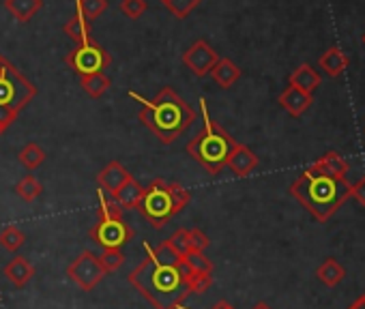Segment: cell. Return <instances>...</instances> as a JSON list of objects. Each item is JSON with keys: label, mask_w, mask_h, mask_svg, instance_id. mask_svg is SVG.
<instances>
[{"label": "cell", "mask_w": 365, "mask_h": 309, "mask_svg": "<svg viewBox=\"0 0 365 309\" xmlns=\"http://www.w3.org/2000/svg\"><path fill=\"white\" fill-rule=\"evenodd\" d=\"M144 260L127 275L129 283L155 307V309H178L190 294L192 288L187 283L185 266L168 264L157 260L148 245L144 247Z\"/></svg>", "instance_id": "cell-1"}, {"label": "cell", "mask_w": 365, "mask_h": 309, "mask_svg": "<svg viewBox=\"0 0 365 309\" xmlns=\"http://www.w3.org/2000/svg\"><path fill=\"white\" fill-rule=\"evenodd\" d=\"M129 97L142 103L138 118L161 144H172L196 120V110L170 86L161 88L155 99H144L135 93H129Z\"/></svg>", "instance_id": "cell-2"}, {"label": "cell", "mask_w": 365, "mask_h": 309, "mask_svg": "<svg viewBox=\"0 0 365 309\" xmlns=\"http://www.w3.org/2000/svg\"><path fill=\"white\" fill-rule=\"evenodd\" d=\"M352 185L346 179H333L312 172L309 168L290 185V194L318 219L329 221L350 198Z\"/></svg>", "instance_id": "cell-3"}, {"label": "cell", "mask_w": 365, "mask_h": 309, "mask_svg": "<svg viewBox=\"0 0 365 309\" xmlns=\"http://www.w3.org/2000/svg\"><path fill=\"white\" fill-rule=\"evenodd\" d=\"M202 105V116H205V127L202 131H198L185 146V150L192 154V157L209 172V174H220L222 168L228 164V157L235 148V140L230 137L228 131H224L215 120H211L209 112H207V101L200 99Z\"/></svg>", "instance_id": "cell-4"}, {"label": "cell", "mask_w": 365, "mask_h": 309, "mask_svg": "<svg viewBox=\"0 0 365 309\" xmlns=\"http://www.w3.org/2000/svg\"><path fill=\"white\" fill-rule=\"evenodd\" d=\"M192 200V194L180 183H168L163 179H155L148 187H144V196L135 206L144 219L153 228H163L174 215H178Z\"/></svg>", "instance_id": "cell-5"}, {"label": "cell", "mask_w": 365, "mask_h": 309, "mask_svg": "<svg viewBox=\"0 0 365 309\" xmlns=\"http://www.w3.org/2000/svg\"><path fill=\"white\" fill-rule=\"evenodd\" d=\"M37 86L7 58L0 56V105H7L18 114L35 99Z\"/></svg>", "instance_id": "cell-6"}, {"label": "cell", "mask_w": 365, "mask_h": 309, "mask_svg": "<svg viewBox=\"0 0 365 309\" xmlns=\"http://www.w3.org/2000/svg\"><path fill=\"white\" fill-rule=\"evenodd\" d=\"M65 63L71 71H76L82 78V75H91V73H103V69L110 67L112 56L99 43L88 41V43L76 46L67 54Z\"/></svg>", "instance_id": "cell-7"}, {"label": "cell", "mask_w": 365, "mask_h": 309, "mask_svg": "<svg viewBox=\"0 0 365 309\" xmlns=\"http://www.w3.org/2000/svg\"><path fill=\"white\" fill-rule=\"evenodd\" d=\"M88 236L101 249H120L125 243L133 239V230L129 224L123 221L120 215H106L88 230Z\"/></svg>", "instance_id": "cell-8"}, {"label": "cell", "mask_w": 365, "mask_h": 309, "mask_svg": "<svg viewBox=\"0 0 365 309\" xmlns=\"http://www.w3.org/2000/svg\"><path fill=\"white\" fill-rule=\"evenodd\" d=\"M67 275L71 281L78 283V288H82L84 292H91L99 286V281L108 275L99 262V258L93 251H82L69 266H67Z\"/></svg>", "instance_id": "cell-9"}, {"label": "cell", "mask_w": 365, "mask_h": 309, "mask_svg": "<svg viewBox=\"0 0 365 309\" xmlns=\"http://www.w3.org/2000/svg\"><path fill=\"white\" fill-rule=\"evenodd\" d=\"M217 61H220V54L202 39L182 52V65L198 78H207L217 65Z\"/></svg>", "instance_id": "cell-10"}, {"label": "cell", "mask_w": 365, "mask_h": 309, "mask_svg": "<svg viewBox=\"0 0 365 309\" xmlns=\"http://www.w3.org/2000/svg\"><path fill=\"white\" fill-rule=\"evenodd\" d=\"M131 177V172L120 164V162H110L99 174H97V185L103 194H110L114 196L125 183L127 179Z\"/></svg>", "instance_id": "cell-11"}, {"label": "cell", "mask_w": 365, "mask_h": 309, "mask_svg": "<svg viewBox=\"0 0 365 309\" xmlns=\"http://www.w3.org/2000/svg\"><path fill=\"white\" fill-rule=\"evenodd\" d=\"M237 177H247L252 174L256 168H258V157L256 154L243 146V144H235L232 152H230V157H228V164H226Z\"/></svg>", "instance_id": "cell-12"}, {"label": "cell", "mask_w": 365, "mask_h": 309, "mask_svg": "<svg viewBox=\"0 0 365 309\" xmlns=\"http://www.w3.org/2000/svg\"><path fill=\"white\" fill-rule=\"evenodd\" d=\"M3 273H5V277H7L16 288H24V286L33 279L35 266L29 262V258L18 256V258H14V260L3 268Z\"/></svg>", "instance_id": "cell-13"}, {"label": "cell", "mask_w": 365, "mask_h": 309, "mask_svg": "<svg viewBox=\"0 0 365 309\" xmlns=\"http://www.w3.org/2000/svg\"><path fill=\"white\" fill-rule=\"evenodd\" d=\"M279 103H282V108H284L288 114L301 116V114L312 105V95H309V93H303L301 88L288 86V88L279 95Z\"/></svg>", "instance_id": "cell-14"}, {"label": "cell", "mask_w": 365, "mask_h": 309, "mask_svg": "<svg viewBox=\"0 0 365 309\" xmlns=\"http://www.w3.org/2000/svg\"><path fill=\"white\" fill-rule=\"evenodd\" d=\"M312 172L322 174V177H333V179H346L348 172V164L335 152H327L322 159H318L314 166H309Z\"/></svg>", "instance_id": "cell-15"}, {"label": "cell", "mask_w": 365, "mask_h": 309, "mask_svg": "<svg viewBox=\"0 0 365 309\" xmlns=\"http://www.w3.org/2000/svg\"><path fill=\"white\" fill-rule=\"evenodd\" d=\"M142 196H144V187L133 177H129L127 183L112 196V200L118 204V209H135L140 204Z\"/></svg>", "instance_id": "cell-16"}, {"label": "cell", "mask_w": 365, "mask_h": 309, "mask_svg": "<svg viewBox=\"0 0 365 309\" xmlns=\"http://www.w3.org/2000/svg\"><path fill=\"white\" fill-rule=\"evenodd\" d=\"M43 0H5V9L22 24L31 22L41 11Z\"/></svg>", "instance_id": "cell-17"}, {"label": "cell", "mask_w": 365, "mask_h": 309, "mask_svg": "<svg viewBox=\"0 0 365 309\" xmlns=\"http://www.w3.org/2000/svg\"><path fill=\"white\" fill-rule=\"evenodd\" d=\"M211 78L222 86V88H230L235 86V82L241 78V69L230 61V58H220L217 65L211 71Z\"/></svg>", "instance_id": "cell-18"}, {"label": "cell", "mask_w": 365, "mask_h": 309, "mask_svg": "<svg viewBox=\"0 0 365 309\" xmlns=\"http://www.w3.org/2000/svg\"><path fill=\"white\" fill-rule=\"evenodd\" d=\"M290 86L301 88L303 93H314L320 86V75L316 69H312L309 65H301L299 69H294V73L290 75Z\"/></svg>", "instance_id": "cell-19"}, {"label": "cell", "mask_w": 365, "mask_h": 309, "mask_svg": "<svg viewBox=\"0 0 365 309\" xmlns=\"http://www.w3.org/2000/svg\"><path fill=\"white\" fill-rule=\"evenodd\" d=\"M316 277L324 283V286H329V288H335L337 283H341V279L346 277V268L337 262V260H333V258H327L320 266H318V271H316Z\"/></svg>", "instance_id": "cell-20"}, {"label": "cell", "mask_w": 365, "mask_h": 309, "mask_svg": "<svg viewBox=\"0 0 365 309\" xmlns=\"http://www.w3.org/2000/svg\"><path fill=\"white\" fill-rule=\"evenodd\" d=\"M91 22H86L82 16H73L67 24H65V35L71 39V41H76V46H82V43H88V41H93V37H91Z\"/></svg>", "instance_id": "cell-21"}, {"label": "cell", "mask_w": 365, "mask_h": 309, "mask_svg": "<svg viewBox=\"0 0 365 309\" xmlns=\"http://www.w3.org/2000/svg\"><path fill=\"white\" fill-rule=\"evenodd\" d=\"M80 84H82V90L93 97V99H99L110 86H112V80L106 75V73H91V75H82L80 78Z\"/></svg>", "instance_id": "cell-22"}, {"label": "cell", "mask_w": 365, "mask_h": 309, "mask_svg": "<svg viewBox=\"0 0 365 309\" xmlns=\"http://www.w3.org/2000/svg\"><path fill=\"white\" fill-rule=\"evenodd\" d=\"M182 264L194 275H213V262L205 256V251L192 249L190 253L182 256Z\"/></svg>", "instance_id": "cell-23"}, {"label": "cell", "mask_w": 365, "mask_h": 309, "mask_svg": "<svg viewBox=\"0 0 365 309\" xmlns=\"http://www.w3.org/2000/svg\"><path fill=\"white\" fill-rule=\"evenodd\" d=\"M320 67L329 73V75H339L346 67H348V56L344 52H339L337 48H331L329 52H324L320 56Z\"/></svg>", "instance_id": "cell-24"}, {"label": "cell", "mask_w": 365, "mask_h": 309, "mask_svg": "<svg viewBox=\"0 0 365 309\" xmlns=\"http://www.w3.org/2000/svg\"><path fill=\"white\" fill-rule=\"evenodd\" d=\"M46 150L39 146V144H35V142H31V144H26L22 150H20V154H18V159H20V164L22 166H26L29 170H35V168H39L43 162H46Z\"/></svg>", "instance_id": "cell-25"}, {"label": "cell", "mask_w": 365, "mask_h": 309, "mask_svg": "<svg viewBox=\"0 0 365 309\" xmlns=\"http://www.w3.org/2000/svg\"><path fill=\"white\" fill-rule=\"evenodd\" d=\"M16 194L24 200V202H35L41 194H43V185L33 177H24L18 185H16Z\"/></svg>", "instance_id": "cell-26"}, {"label": "cell", "mask_w": 365, "mask_h": 309, "mask_svg": "<svg viewBox=\"0 0 365 309\" xmlns=\"http://www.w3.org/2000/svg\"><path fill=\"white\" fill-rule=\"evenodd\" d=\"M108 9V0H76V14L86 22L99 18Z\"/></svg>", "instance_id": "cell-27"}, {"label": "cell", "mask_w": 365, "mask_h": 309, "mask_svg": "<svg viewBox=\"0 0 365 309\" xmlns=\"http://www.w3.org/2000/svg\"><path fill=\"white\" fill-rule=\"evenodd\" d=\"M24 243H26V234L16 226H7L0 232V247L7 251H18Z\"/></svg>", "instance_id": "cell-28"}, {"label": "cell", "mask_w": 365, "mask_h": 309, "mask_svg": "<svg viewBox=\"0 0 365 309\" xmlns=\"http://www.w3.org/2000/svg\"><path fill=\"white\" fill-rule=\"evenodd\" d=\"M202 0H163V5L168 7V11L178 18V20H185Z\"/></svg>", "instance_id": "cell-29"}, {"label": "cell", "mask_w": 365, "mask_h": 309, "mask_svg": "<svg viewBox=\"0 0 365 309\" xmlns=\"http://www.w3.org/2000/svg\"><path fill=\"white\" fill-rule=\"evenodd\" d=\"M168 245L178 253V256H185L192 251V245H190V230L185 228H178L170 239H168Z\"/></svg>", "instance_id": "cell-30"}, {"label": "cell", "mask_w": 365, "mask_h": 309, "mask_svg": "<svg viewBox=\"0 0 365 309\" xmlns=\"http://www.w3.org/2000/svg\"><path fill=\"white\" fill-rule=\"evenodd\" d=\"M97 258H99V262H101L106 273L118 271L123 266V262H125V253L120 249H103V253L97 256Z\"/></svg>", "instance_id": "cell-31"}, {"label": "cell", "mask_w": 365, "mask_h": 309, "mask_svg": "<svg viewBox=\"0 0 365 309\" xmlns=\"http://www.w3.org/2000/svg\"><path fill=\"white\" fill-rule=\"evenodd\" d=\"M118 9H120L129 20H138L140 16H144V14H146L148 3H146V0H120Z\"/></svg>", "instance_id": "cell-32"}, {"label": "cell", "mask_w": 365, "mask_h": 309, "mask_svg": "<svg viewBox=\"0 0 365 309\" xmlns=\"http://www.w3.org/2000/svg\"><path fill=\"white\" fill-rule=\"evenodd\" d=\"M190 245L196 251H205L211 245V241H209V236L200 228H194V230H190Z\"/></svg>", "instance_id": "cell-33"}, {"label": "cell", "mask_w": 365, "mask_h": 309, "mask_svg": "<svg viewBox=\"0 0 365 309\" xmlns=\"http://www.w3.org/2000/svg\"><path fill=\"white\" fill-rule=\"evenodd\" d=\"M16 118H18V112L16 110H11L7 105H0V129L7 131L16 122Z\"/></svg>", "instance_id": "cell-34"}, {"label": "cell", "mask_w": 365, "mask_h": 309, "mask_svg": "<svg viewBox=\"0 0 365 309\" xmlns=\"http://www.w3.org/2000/svg\"><path fill=\"white\" fill-rule=\"evenodd\" d=\"M350 198H354L361 206H365V179H361L356 185H352Z\"/></svg>", "instance_id": "cell-35"}, {"label": "cell", "mask_w": 365, "mask_h": 309, "mask_svg": "<svg viewBox=\"0 0 365 309\" xmlns=\"http://www.w3.org/2000/svg\"><path fill=\"white\" fill-rule=\"evenodd\" d=\"M348 309H365V294H363V296H359V298H356Z\"/></svg>", "instance_id": "cell-36"}, {"label": "cell", "mask_w": 365, "mask_h": 309, "mask_svg": "<svg viewBox=\"0 0 365 309\" xmlns=\"http://www.w3.org/2000/svg\"><path fill=\"white\" fill-rule=\"evenodd\" d=\"M211 309H235V307H232L230 303H226V300H220V303H215Z\"/></svg>", "instance_id": "cell-37"}, {"label": "cell", "mask_w": 365, "mask_h": 309, "mask_svg": "<svg viewBox=\"0 0 365 309\" xmlns=\"http://www.w3.org/2000/svg\"><path fill=\"white\" fill-rule=\"evenodd\" d=\"M252 309H271V307H269L267 303H256V305H254Z\"/></svg>", "instance_id": "cell-38"}, {"label": "cell", "mask_w": 365, "mask_h": 309, "mask_svg": "<svg viewBox=\"0 0 365 309\" xmlns=\"http://www.w3.org/2000/svg\"><path fill=\"white\" fill-rule=\"evenodd\" d=\"M363 46H365V35H363Z\"/></svg>", "instance_id": "cell-39"}, {"label": "cell", "mask_w": 365, "mask_h": 309, "mask_svg": "<svg viewBox=\"0 0 365 309\" xmlns=\"http://www.w3.org/2000/svg\"><path fill=\"white\" fill-rule=\"evenodd\" d=\"M3 133H5V131H3V129H0V135H3Z\"/></svg>", "instance_id": "cell-40"}, {"label": "cell", "mask_w": 365, "mask_h": 309, "mask_svg": "<svg viewBox=\"0 0 365 309\" xmlns=\"http://www.w3.org/2000/svg\"><path fill=\"white\" fill-rule=\"evenodd\" d=\"M161 3H163V0H161Z\"/></svg>", "instance_id": "cell-41"}]
</instances>
